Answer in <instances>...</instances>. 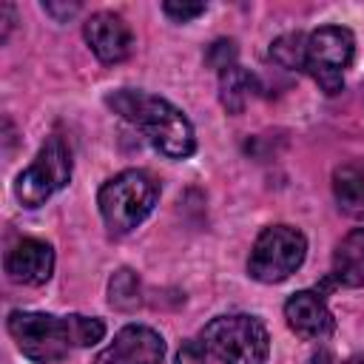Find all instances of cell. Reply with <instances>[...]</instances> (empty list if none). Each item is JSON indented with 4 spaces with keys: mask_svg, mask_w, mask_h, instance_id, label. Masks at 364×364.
<instances>
[{
    "mask_svg": "<svg viewBox=\"0 0 364 364\" xmlns=\"http://www.w3.org/2000/svg\"><path fill=\"white\" fill-rule=\"evenodd\" d=\"M6 330L14 338L17 350L34 364H57L74 350L94 347L105 336V321L94 316H51L31 310H11Z\"/></svg>",
    "mask_w": 364,
    "mask_h": 364,
    "instance_id": "cell-1",
    "label": "cell"
},
{
    "mask_svg": "<svg viewBox=\"0 0 364 364\" xmlns=\"http://www.w3.org/2000/svg\"><path fill=\"white\" fill-rule=\"evenodd\" d=\"M105 105L131 122L168 159H188L196 151L193 125L173 102L139 88H117L105 97Z\"/></svg>",
    "mask_w": 364,
    "mask_h": 364,
    "instance_id": "cell-2",
    "label": "cell"
},
{
    "mask_svg": "<svg viewBox=\"0 0 364 364\" xmlns=\"http://www.w3.org/2000/svg\"><path fill=\"white\" fill-rule=\"evenodd\" d=\"M156 199H159V182L139 168H128L111 176L97 193L100 216L111 236H125L136 225H142L154 210Z\"/></svg>",
    "mask_w": 364,
    "mask_h": 364,
    "instance_id": "cell-3",
    "label": "cell"
},
{
    "mask_svg": "<svg viewBox=\"0 0 364 364\" xmlns=\"http://www.w3.org/2000/svg\"><path fill=\"white\" fill-rule=\"evenodd\" d=\"M202 344L222 364H267L270 355L267 327L250 313L210 318L202 330Z\"/></svg>",
    "mask_w": 364,
    "mask_h": 364,
    "instance_id": "cell-4",
    "label": "cell"
},
{
    "mask_svg": "<svg viewBox=\"0 0 364 364\" xmlns=\"http://www.w3.org/2000/svg\"><path fill=\"white\" fill-rule=\"evenodd\" d=\"M355 57V37L344 26H321L304 37L299 71L310 74L324 94L344 88V71Z\"/></svg>",
    "mask_w": 364,
    "mask_h": 364,
    "instance_id": "cell-5",
    "label": "cell"
},
{
    "mask_svg": "<svg viewBox=\"0 0 364 364\" xmlns=\"http://www.w3.org/2000/svg\"><path fill=\"white\" fill-rule=\"evenodd\" d=\"M68 182H71V151L60 134H51L40 145L31 165L17 173L14 196L23 208L34 210V208L46 205V199H51Z\"/></svg>",
    "mask_w": 364,
    "mask_h": 364,
    "instance_id": "cell-6",
    "label": "cell"
},
{
    "mask_svg": "<svg viewBox=\"0 0 364 364\" xmlns=\"http://www.w3.org/2000/svg\"><path fill=\"white\" fill-rule=\"evenodd\" d=\"M307 256V239L293 225H270L264 228L250 250L247 273L262 284H276L293 276Z\"/></svg>",
    "mask_w": 364,
    "mask_h": 364,
    "instance_id": "cell-7",
    "label": "cell"
},
{
    "mask_svg": "<svg viewBox=\"0 0 364 364\" xmlns=\"http://www.w3.org/2000/svg\"><path fill=\"white\" fill-rule=\"evenodd\" d=\"M82 37L88 48L97 54L100 63L114 65L131 57L134 51V31L131 26L114 11H97L82 23Z\"/></svg>",
    "mask_w": 364,
    "mask_h": 364,
    "instance_id": "cell-8",
    "label": "cell"
},
{
    "mask_svg": "<svg viewBox=\"0 0 364 364\" xmlns=\"http://www.w3.org/2000/svg\"><path fill=\"white\" fill-rule=\"evenodd\" d=\"M162 358L165 338L145 324H128L94 358V364H162Z\"/></svg>",
    "mask_w": 364,
    "mask_h": 364,
    "instance_id": "cell-9",
    "label": "cell"
},
{
    "mask_svg": "<svg viewBox=\"0 0 364 364\" xmlns=\"http://www.w3.org/2000/svg\"><path fill=\"white\" fill-rule=\"evenodd\" d=\"M287 327L304 341H324L336 330V318L316 290H299L284 301Z\"/></svg>",
    "mask_w": 364,
    "mask_h": 364,
    "instance_id": "cell-10",
    "label": "cell"
},
{
    "mask_svg": "<svg viewBox=\"0 0 364 364\" xmlns=\"http://www.w3.org/2000/svg\"><path fill=\"white\" fill-rule=\"evenodd\" d=\"M6 273L17 284L40 287L54 273V250L43 239H20L6 253Z\"/></svg>",
    "mask_w": 364,
    "mask_h": 364,
    "instance_id": "cell-11",
    "label": "cell"
},
{
    "mask_svg": "<svg viewBox=\"0 0 364 364\" xmlns=\"http://www.w3.org/2000/svg\"><path fill=\"white\" fill-rule=\"evenodd\" d=\"M333 279L344 287H364V228L350 230L333 250Z\"/></svg>",
    "mask_w": 364,
    "mask_h": 364,
    "instance_id": "cell-12",
    "label": "cell"
},
{
    "mask_svg": "<svg viewBox=\"0 0 364 364\" xmlns=\"http://www.w3.org/2000/svg\"><path fill=\"white\" fill-rule=\"evenodd\" d=\"M333 196L338 208L353 216L364 219V165H341L333 173Z\"/></svg>",
    "mask_w": 364,
    "mask_h": 364,
    "instance_id": "cell-13",
    "label": "cell"
},
{
    "mask_svg": "<svg viewBox=\"0 0 364 364\" xmlns=\"http://www.w3.org/2000/svg\"><path fill=\"white\" fill-rule=\"evenodd\" d=\"M253 91H256V77L242 65H230L219 71V100L228 114H242Z\"/></svg>",
    "mask_w": 364,
    "mask_h": 364,
    "instance_id": "cell-14",
    "label": "cell"
},
{
    "mask_svg": "<svg viewBox=\"0 0 364 364\" xmlns=\"http://www.w3.org/2000/svg\"><path fill=\"white\" fill-rule=\"evenodd\" d=\"M108 304L117 310H134L139 304V279L134 270L122 267L108 282Z\"/></svg>",
    "mask_w": 364,
    "mask_h": 364,
    "instance_id": "cell-15",
    "label": "cell"
},
{
    "mask_svg": "<svg viewBox=\"0 0 364 364\" xmlns=\"http://www.w3.org/2000/svg\"><path fill=\"white\" fill-rule=\"evenodd\" d=\"M301 48H304V34H284V37L273 40V46H270V57H273L282 68H293V71H299Z\"/></svg>",
    "mask_w": 364,
    "mask_h": 364,
    "instance_id": "cell-16",
    "label": "cell"
},
{
    "mask_svg": "<svg viewBox=\"0 0 364 364\" xmlns=\"http://www.w3.org/2000/svg\"><path fill=\"white\" fill-rule=\"evenodd\" d=\"M208 63H210L216 71H225V68L236 65V43H233V40H216V43L208 48Z\"/></svg>",
    "mask_w": 364,
    "mask_h": 364,
    "instance_id": "cell-17",
    "label": "cell"
},
{
    "mask_svg": "<svg viewBox=\"0 0 364 364\" xmlns=\"http://www.w3.org/2000/svg\"><path fill=\"white\" fill-rule=\"evenodd\" d=\"M162 11L173 23H188L199 14H205V3H162Z\"/></svg>",
    "mask_w": 364,
    "mask_h": 364,
    "instance_id": "cell-18",
    "label": "cell"
},
{
    "mask_svg": "<svg viewBox=\"0 0 364 364\" xmlns=\"http://www.w3.org/2000/svg\"><path fill=\"white\" fill-rule=\"evenodd\" d=\"M176 364H208L202 341H185L176 353Z\"/></svg>",
    "mask_w": 364,
    "mask_h": 364,
    "instance_id": "cell-19",
    "label": "cell"
},
{
    "mask_svg": "<svg viewBox=\"0 0 364 364\" xmlns=\"http://www.w3.org/2000/svg\"><path fill=\"white\" fill-rule=\"evenodd\" d=\"M43 11L51 14L57 23H65L68 17H74L80 11V3H43Z\"/></svg>",
    "mask_w": 364,
    "mask_h": 364,
    "instance_id": "cell-20",
    "label": "cell"
},
{
    "mask_svg": "<svg viewBox=\"0 0 364 364\" xmlns=\"http://www.w3.org/2000/svg\"><path fill=\"white\" fill-rule=\"evenodd\" d=\"M0 23H3V37L0 40H9V31L14 26V6L11 3H3L0 6Z\"/></svg>",
    "mask_w": 364,
    "mask_h": 364,
    "instance_id": "cell-21",
    "label": "cell"
},
{
    "mask_svg": "<svg viewBox=\"0 0 364 364\" xmlns=\"http://www.w3.org/2000/svg\"><path fill=\"white\" fill-rule=\"evenodd\" d=\"M310 364H336V358H333L330 353H324V350H321V353H316V355L310 358Z\"/></svg>",
    "mask_w": 364,
    "mask_h": 364,
    "instance_id": "cell-22",
    "label": "cell"
},
{
    "mask_svg": "<svg viewBox=\"0 0 364 364\" xmlns=\"http://www.w3.org/2000/svg\"><path fill=\"white\" fill-rule=\"evenodd\" d=\"M347 364H364V355H353Z\"/></svg>",
    "mask_w": 364,
    "mask_h": 364,
    "instance_id": "cell-23",
    "label": "cell"
}]
</instances>
